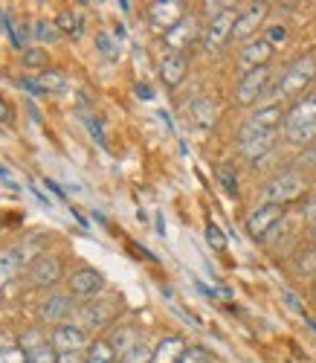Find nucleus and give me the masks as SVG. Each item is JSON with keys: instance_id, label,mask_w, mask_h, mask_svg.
I'll return each mask as SVG.
<instances>
[{"instance_id": "f257e3e1", "label": "nucleus", "mask_w": 316, "mask_h": 363, "mask_svg": "<svg viewBox=\"0 0 316 363\" xmlns=\"http://www.w3.org/2000/svg\"><path fill=\"white\" fill-rule=\"evenodd\" d=\"M284 137L293 145H307L316 140V94L296 99L293 108L284 113Z\"/></svg>"}, {"instance_id": "f03ea898", "label": "nucleus", "mask_w": 316, "mask_h": 363, "mask_svg": "<svg viewBox=\"0 0 316 363\" xmlns=\"http://www.w3.org/2000/svg\"><path fill=\"white\" fill-rule=\"evenodd\" d=\"M316 79V58L313 55H302L296 62L278 76V84L273 87L276 99H293L299 94H305V87H310Z\"/></svg>"}, {"instance_id": "7ed1b4c3", "label": "nucleus", "mask_w": 316, "mask_h": 363, "mask_svg": "<svg viewBox=\"0 0 316 363\" xmlns=\"http://www.w3.org/2000/svg\"><path fill=\"white\" fill-rule=\"evenodd\" d=\"M305 186H307V184H305V177H302L299 172L288 169V172H281V174L270 177L267 184L261 186V201H264V203H276V206L293 203L296 198H302Z\"/></svg>"}, {"instance_id": "20e7f679", "label": "nucleus", "mask_w": 316, "mask_h": 363, "mask_svg": "<svg viewBox=\"0 0 316 363\" xmlns=\"http://www.w3.org/2000/svg\"><path fill=\"white\" fill-rule=\"evenodd\" d=\"M284 123V111L278 102H270L267 108H259L252 113L247 123L241 125V134H238V143L241 140H249V137H261V134H273L278 131V125Z\"/></svg>"}, {"instance_id": "39448f33", "label": "nucleus", "mask_w": 316, "mask_h": 363, "mask_svg": "<svg viewBox=\"0 0 316 363\" xmlns=\"http://www.w3.org/2000/svg\"><path fill=\"white\" fill-rule=\"evenodd\" d=\"M284 218V206H276V203H261L259 209H252V213L247 216V233L252 238L264 241Z\"/></svg>"}, {"instance_id": "423d86ee", "label": "nucleus", "mask_w": 316, "mask_h": 363, "mask_svg": "<svg viewBox=\"0 0 316 363\" xmlns=\"http://www.w3.org/2000/svg\"><path fill=\"white\" fill-rule=\"evenodd\" d=\"M235 21H238V15L232 12V9H220L212 21H209V26L203 29V47L209 50V52H215V50H220L230 38H232V33H235Z\"/></svg>"}, {"instance_id": "0eeeda50", "label": "nucleus", "mask_w": 316, "mask_h": 363, "mask_svg": "<svg viewBox=\"0 0 316 363\" xmlns=\"http://www.w3.org/2000/svg\"><path fill=\"white\" fill-rule=\"evenodd\" d=\"M270 67H259V70H249L241 76L238 82V90H235V99L241 105H252V102H259L264 94H267V87H270Z\"/></svg>"}, {"instance_id": "6e6552de", "label": "nucleus", "mask_w": 316, "mask_h": 363, "mask_svg": "<svg viewBox=\"0 0 316 363\" xmlns=\"http://www.w3.org/2000/svg\"><path fill=\"white\" fill-rule=\"evenodd\" d=\"M183 18H186V4L183 0H154V4L148 6V21L157 29H163V33L174 29Z\"/></svg>"}, {"instance_id": "1a4fd4ad", "label": "nucleus", "mask_w": 316, "mask_h": 363, "mask_svg": "<svg viewBox=\"0 0 316 363\" xmlns=\"http://www.w3.org/2000/svg\"><path fill=\"white\" fill-rule=\"evenodd\" d=\"M273 55V44L267 38H252L244 44L241 55H238V67L244 73L249 70H259V67H267V58Z\"/></svg>"}, {"instance_id": "9d476101", "label": "nucleus", "mask_w": 316, "mask_h": 363, "mask_svg": "<svg viewBox=\"0 0 316 363\" xmlns=\"http://www.w3.org/2000/svg\"><path fill=\"white\" fill-rule=\"evenodd\" d=\"M264 18H267V4H249L241 15H238V21H235V33H232V38L235 41H247L249 35H256V29L264 23Z\"/></svg>"}, {"instance_id": "9b49d317", "label": "nucleus", "mask_w": 316, "mask_h": 363, "mask_svg": "<svg viewBox=\"0 0 316 363\" xmlns=\"http://www.w3.org/2000/svg\"><path fill=\"white\" fill-rule=\"evenodd\" d=\"M52 349L58 354H76L81 346H84V331L81 325H70V323H61L55 331H52Z\"/></svg>"}, {"instance_id": "f8f14e48", "label": "nucleus", "mask_w": 316, "mask_h": 363, "mask_svg": "<svg viewBox=\"0 0 316 363\" xmlns=\"http://www.w3.org/2000/svg\"><path fill=\"white\" fill-rule=\"evenodd\" d=\"M29 279L35 288H50L61 279V262L55 256H38L29 267Z\"/></svg>"}, {"instance_id": "ddd939ff", "label": "nucleus", "mask_w": 316, "mask_h": 363, "mask_svg": "<svg viewBox=\"0 0 316 363\" xmlns=\"http://www.w3.org/2000/svg\"><path fill=\"white\" fill-rule=\"evenodd\" d=\"M102 288H105V279H102L99 270H93V267H81L70 277V294L73 296H96Z\"/></svg>"}, {"instance_id": "4468645a", "label": "nucleus", "mask_w": 316, "mask_h": 363, "mask_svg": "<svg viewBox=\"0 0 316 363\" xmlns=\"http://www.w3.org/2000/svg\"><path fill=\"white\" fill-rule=\"evenodd\" d=\"M21 349L26 352V363H58V352L52 349V343L41 340L35 331H29L21 340Z\"/></svg>"}, {"instance_id": "2eb2a0df", "label": "nucleus", "mask_w": 316, "mask_h": 363, "mask_svg": "<svg viewBox=\"0 0 316 363\" xmlns=\"http://www.w3.org/2000/svg\"><path fill=\"white\" fill-rule=\"evenodd\" d=\"M26 259H29L26 245H21V247H9V250L0 253V288L9 285V282L21 274V267H23Z\"/></svg>"}, {"instance_id": "dca6fc26", "label": "nucleus", "mask_w": 316, "mask_h": 363, "mask_svg": "<svg viewBox=\"0 0 316 363\" xmlns=\"http://www.w3.org/2000/svg\"><path fill=\"white\" fill-rule=\"evenodd\" d=\"M116 308L111 299H99V302H87V306L79 308V317L84 325H108L113 320Z\"/></svg>"}, {"instance_id": "f3484780", "label": "nucleus", "mask_w": 316, "mask_h": 363, "mask_svg": "<svg viewBox=\"0 0 316 363\" xmlns=\"http://www.w3.org/2000/svg\"><path fill=\"white\" fill-rule=\"evenodd\" d=\"M186 70H188V62H186L183 52H169L163 62H160V79L169 87H177L186 79Z\"/></svg>"}, {"instance_id": "a211bd4d", "label": "nucleus", "mask_w": 316, "mask_h": 363, "mask_svg": "<svg viewBox=\"0 0 316 363\" xmlns=\"http://www.w3.org/2000/svg\"><path fill=\"white\" fill-rule=\"evenodd\" d=\"M276 140H278V131L273 134H261V137H249V140H241V155L247 160H261L267 151L276 148Z\"/></svg>"}, {"instance_id": "6ab92c4d", "label": "nucleus", "mask_w": 316, "mask_h": 363, "mask_svg": "<svg viewBox=\"0 0 316 363\" xmlns=\"http://www.w3.org/2000/svg\"><path fill=\"white\" fill-rule=\"evenodd\" d=\"M186 343H183V337H166V340H160V346L154 349V357H151V363H180V357L186 354Z\"/></svg>"}, {"instance_id": "aec40b11", "label": "nucleus", "mask_w": 316, "mask_h": 363, "mask_svg": "<svg viewBox=\"0 0 316 363\" xmlns=\"http://www.w3.org/2000/svg\"><path fill=\"white\" fill-rule=\"evenodd\" d=\"M195 38V21L192 18H183L174 29H169L166 33V41H169V47H171V52H180L183 47H188V41Z\"/></svg>"}, {"instance_id": "412c9836", "label": "nucleus", "mask_w": 316, "mask_h": 363, "mask_svg": "<svg viewBox=\"0 0 316 363\" xmlns=\"http://www.w3.org/2000/svg\"><path fill=\"white\" fill-rule=\"evenodd\" d=\"M70 314V296H64V294H55V296H50L44 306H41V317L44 320H50V323H55V320H64Z\"/></svg>"}, {"instance_id": "4be33fe9", "label": "nucleus", "mask_w": 316, "mask_h": 363, "mask_svg": "<svg viewBox=\"0 0 316 363\" xmlns=\"http://www.w3.org/2000/svg\"><path fill=\"white\" fill-rule=\"evenodd\" d=\"M38 84H41V90H50V94H64L67 90V76L61 70H44L38 76Z\"/></svg>"}, {"instance_id": "5701e85b", "label": "nucleus", "mask_w": 316, "mask_h": 363, "mask_svg": "<svg viewBox=\"0 0 316 363\" xmlns=\"http://www.w3.org/2000/svg\"><path fill=\"white\" fill-rule=\"evenodd\" d=\"M113 357H116L113 346L108 340H96V343H90L84 363H113Z\"/></svg>"}, {"instance_id": "b1692460", "label": "nucleus", "mask_w": 316, "mask_h": 363, "mask_svg": "<svg viewBox=\"0 0 316 363\" xmlns=\"http://www.w3.org/2000/svg\"><path fill=\"white\" fill-rule=\"evenodd\" d=\"M108 343H111V346H113V352L122 357L128 349H134L140 340H137V331H134V328H119L116 335H113V340H108Z\"/></svg>"}, {"instance_id": "393cba45", "label": "nucleus", "mask_w": 316, "mask_h": 363, "mask_svg": "<svg viewBox=\"0 0 316 363\" xmlns=\"http://www.w3.org/2000/svg\"><path fill=\"white\" fill-rule=\"evenodd\" d=\"M55 26H58V29H64V33H70V35H76V38H79V35H81V15L67 9V12H61V15H58Z\"/></svg>"}, {"instance_id": "a878e982", "label": "nucleus", "mask_w": 316, "mask_h": 363, "mask_svg": "<svg viewBox=\"0 0 316 363\" xmlns=\"http://www.w3.org/2000/svg\"><path fill=\"white\" fill-rule=\"evenodd\" d=\"M151 357H154V349H148V346L140 340L134 349H128V352L119 357V363H151Z\"/></svg>"}, {"instance_id": "bb28decb", "label": "nucleus", "mask_w": 316, "mask_h": 363, "mask_svg": "<svg viewBox=\"0 0 316 363\" xmlns=\"http://www.w3.org/2000/svg\"><path fill=\"white\" fill-rule=\"evenodd\" d=\"M218 180H220V186H224L227 195H238V177H235L232 166H218Z\"/></svg>"}, {"instance_id": "cd10ccee", "label": "nucleus", "mask_w": 316, "mask_h": 363, "mask_svg": "<svg viewBox=\"0 0 316 363\" xmlns=\"http://www.w3.org/2000/svg\"><path fill=\"white\" fill-rule=\"evenodd\" d=\"M33 35H35L38 41H44V44H55L61 33H58V26H55V23H50V21H38Z\"/></svg>"}, {"instance_id": "c85d7f7f", "label": "nucleus", "mask_w": 316, "mask_h": 363, "mask_svg": "<svg viewBox=\"0 0 316 363\" xmlns=\"http://www.w3.org/2000/svg\"><path fill=\"white\" fill-rule=\"evenodd\" d=\"M192 113H195V119L201 125H212L215 123V108L206 102V99H198L195 105H192Z\"/></svg>"}, {"instance_id": "c756f323", "label": "nucleus", "mask_w": 316, "mask_h": 363, "mask_svg": "<svg viewBox=\"0 0 316 363\" xmlns=\"http://www.w3.org/2000/svg\"><path fill=\"white\" fill-rule=\"evenodd\" d=\"M180 363H209V352L203 346H188L186 354L180 357Z\"/></svg>"}, {"instance_id": "7c9ffc66", "label": "nucleus", "mask_w": 316, "mask_h": 363, "mask_svg": "<svg viewBox=\"0 0 316 363\" xmlns=\"http://www.w3.org/2000/svg\"><path fill=\"white\" fill-rule=\"evenodd\" d=\"M0 363H26V352L21 346H6L0 349Z\"/></svg>"}, {"instance_id": "2f4dec72", "label": "nucleus", "mask_w": 316, "mask_h": 363, "mask_svg": "<svg viewBox=\"0 0 316 363\" xmlns=\"http://www.w3.org/2000/svg\"><path fill=\"white\" fill-rule=\"evenodd\" d=\"M206 241H209V247H215V250H224L227 247L224 233H220L215 224H206Z\"/></svg>"}, {"instance_id": "473e14b6", "label": "nucleus", "mask_w": 316, "mask_h": 363, "mask_svg": "<svg viewBox=\"0 0 316 363\" xmlns=\"http://www.w3.org/2000/svg\"><path fill=\"white\" fill-rule=\"evenodd\" d=\"M299 270L302 274H316V247H310L299 256Z\"/></svg>"}, {"instance_id": "72a5a7b5", "label": "nucleus", "mask_w": 316, "mask_h": 363, "mask_svg": "<svg viewBox=\"0 0 316 363\" xmlns=\"http://www.w3.org/2000/svg\"><path fill=\"white\" fill-rule=\"evenodd\" d=\"M96 47H99L108 58H116V52H119V47L113 44V38H111L108 33H99V35H96Z\"/></svg>"}, {"instance_id": "f704fd0d", "label": "nucleus", "mask_w": 316, "mask_h": 363, "mask_svg": "<svg viewBox=\"0 0 316 363\" xmlns=\"http://www.w3.org/2000/svg\"><path fill=\"white\" fill-rule=\"evenodd\" d=\"M44 62H47V58H44L41 50H26V52H23V65H26V67H41Z\"/></svg>"}, {"instance_id": "c9c22d12", "label": "nucleus", "mask_w": 316, "mask_h": 363, "mask_svg": "<svg viewBox=\"0 0 316 363\" xmlns=\"http://www.w3.org/2000/svg\"><path fill=\"white\" fill-rule=\"evenodd\" d=\"M284 38H288V29H284L281 23H276V26L267 29V41H270V44H278V41H284Z\"/></svg>"}, {"instance_id": "e433bc0d", "label": "nucleus", "mask_w": 316, "mask_h": 363, "mask_svg": "<svg viewBox=\"0 0 316 363\" xmlns=\"http://www.w3.org/2000/svg\"><path fill=\"white\" fill-rule=\"evenodd\" d=\"M299 163H302V166L316 169V145H310V148H305V151H302V155H299Z\"/></svg>"}, {"instance_id": "4c0bfd02", "label": "nucleus", "mask_w": 316, "mask_h": 363, "mask_svg": "<svg viewBox=\"0 0 316 363\" xmlns=\"http://www.w3.org/2000/svg\"><path fill=\"white\" fill-rule=\"evenodd\" d=\"M305 221H307L310 227H316V195L305 203Z\"/></svg>"}, {"instance_id": "58836bf2", "label": "nucleus", "mask_w": 316, "mask_h": 363, "mask_svg": "<svg viewBox=\"0 0 316 363\" xmlns=\"http://www.w3.org/2000/svg\"><path fill=\"white\" fill-rule=\"evenodd\" d=\"M21 87L33 90V94H44V90H41V84H38V79H21Z\"/></svg>"}, {"instance_id": "ea45409f", "label": "nucleus", "mask_w": 316, "mask_h": 363, "mask_svg": "<svg viewBox=\"0 0 316 363\" xmlns=\"http://www.w3.org/2000/svg\"><path fill=\"white\" fill-rule=\"evenodd\" d=\"M9 119H12V111H9V105L4 99H0V125H6Z\"/></svg>"}, {"instance_id": "a19ab883", "label": "nucleus", "mask_w": 316, "mask_h": 363, "mask_svg": "<svg viewBox=\"0 0 316 363\" xmlns=\"http://www.w3.org/2000/svg\"><path fill=\"white\" fill-rule=\"evenodd\" d=\"M58 363H84L79 354H58Z\"/></svg>"}, {"instance_id": "79ce46f5", "label": "nucleus", "mask_w": 316, "mask_h": 363, "mask_svg": "<svg viewBox=\"0 0 316 363\" xmlns=\"http://www.w3.org/2000/svg\"><path fill=\"white\" fill-rule=\"evenodd\" d=\"M137 94H140V96H151V87H145V84H140V87H137Z\"/></svg>"}, {"instance_id": "37998d69", "label": "nucleus", "mask_w": 316, "mask_h": 363, "mask_svg": "<svg viewBox=\"0 0 316 363\" xmlns=\"http://www.w3.org/2000/svg\"><path fill=\"white\" fill-rule=\"evenodd\" d=\"M313 241H316V227H313Z\"/></svg>"}]
</instances>
